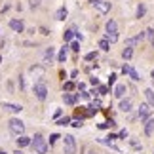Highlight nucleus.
Here are the masks:
<instances>
[{
	"mask_svg": "<svg viewBox=\"0 0 154 154\" xmlns=\"http://www.w3.org/2000/svg\"><path fill=\"white\" fill-rule=\"evenodd\" d=\"M31 146L36 154H48V141H46L40 133H36L31 141Z\"/></svg>",
	"mask_w": 154,
	"mask_h": 154,
	"instance_id": "nucleus-1",
	"label": "nucleus"
},
{
	"mask_svg": "<svg viewBox=\"0 0 154 154\" xmlns=\"http://www.w3.org/2000/svg\"><path fill=\"white\" fill-rule=\"evenodd\" d=\"M105 29H106V40H109L110 44H114L116 40H118V23L114 21V19H109L106 21V25H105Z\"/></svg>",
	"mask_w": 154,
	"mask_h": 154,
	"instance_id": "nucleus-2",
	"label": "nucleus"
},
{
	"mask_svg": "<svg viewBox=\"0 0 154 154\" xmlns=\"http://www.w3.org/2000/svg\"><path fill=\"white\" fill-rule=\"evenodd\" d=\"M8 128H10V131L15 135V137H19V135L25 133V124H23L19 118H11V120L8 122Z\"/></svg>",
	"mask_w": 154,
	"mask_h": 154,
	"instance_id": "nucleus-3",
	"label": "nucleus"
},
{
	"mask_svg": "<svg viewBox=\"0 0 154 154\" xmlns=\"http://www.w3.org/2000/svg\"><path fill=\"white\" fill-rule=\"evenodd\" d=\"M63 154H76V139L72 135L63 137Z\"/></svg>",
	"mask_w": 154,
	"mask_h": 154,
	"instance_id": "nucleus-4",
	"label": "nucleus"
},
{
	"mask_svg": "<svg viewBox=\"0 0 154 154\" xmlns=\"http://www.w3.org/2000/svg\"><path fill=\"white\" fill-rule=\"evenodd\" d=\"M32 91H34V95H36V99H40V101H44V99L48 97V88H46L44 82H36V84L32 86Z\"/></svg>",
	"mask_w": 154,
	"mask_h": 154,
	"instance_id": "nucleus-5",
	"label": "nucleus"
},
{
	"mask_svg": "<svg viewBox=\"0 0 154 154\" xmlns=\"http://www.w3.org/2000/svg\"><path fill=\"white\" fill-rule=\"evenodd\" d=\"M137 114H139V118H141V122H146V120L150 118V105H149V103H143V105L139 106Z\"/></svg>",
	"mask_w": 154,
	"mask_h": 154,
	"instance_id": "nucleus-6",
	"label": "nucleus"
},
{
	"mask_svg": "<svg viewBox=\"0 0 154 154\" xmlns=\"http://www.w3.org/2000/svg\"><path fill=\"white\" fill-rule=\"evenodd\" d=\"M122 72H124V74H128L129 78H133L135 82H137V80H141L139 72H137V70H135L133 67H129V65H124V67H122Z\"/></svg>",
	"mask_w": 154,
	"mask_h": 154,
	"instance_id": "nucleus-7",
	"label": "nucleus"
},
{
	"mask_svg": "<svg viewBox=\"0 0 154 154\" xmlns=\"http://www.w3.org/2000/svg\"><path fill=\"white\" fill-rule=\"evenodd\" d=\"M78 97H80V93H70V91L63 93V101H65V105H76V103H78Z\"/></svg>",
	"mask_w": 154,
	"mask_h": 154,
	"instance_id": "nucleus-8",
	"label": "nucleus"
},
{
	"mask_svg": "<svg viewBox=\"0 0 154 154\" xmlns=\"http://www.w3.org/2000/svg\"><path fill=\"white\" fill-rule=\"evenodd\" d=\"M2 109L8 110V112H14V114H19L23 110V106L21 105H14V103H2Z\"/></svg>",
	"mask_w": 154,
	"mask_h": 154,
	"instance_id": "nucleus-9",
	"label": "nucleus"
},
{
	"mask_svg": "<svg viewBox=\"0 0 154 154\" xmlns=\"http://www.w3.org/2000/svg\"><path fill=\"white\" fill-rule=\"evenodd\" d=\"M31 141H32V137H27V135H19V137L15 139V145H17V149H23V146H29V145H31Z\"/></svg>",
	"mask_w": 154,
	"mask_h": 154,
	"instance_id": "nucleus-10",
	"label": "nucleus"
},
{
	"mask_svg": "<svg viewBox=\"0 0 154 154\" xmlns=\"http://www.w3.org/2000/svg\"><path fill=\"white\" fill-rule=\"evenodd\" d=\"M10 29L15 31V32H23V31H25V25H23L21 19H11L10 21Z\"/></svg>",
	"mask_w": 154,
	"mask_h": 154,
	"instance_id": "nucleus-11",
	"label": "nucleus"
},
{
	"mask_svg": "<svg viewBox=\"0 0 154 154\" xmlns=\"http://www.w3.org/2000/svg\"><path fill=\"white\" fill-rule=\"evenodd\" d=\"M145 135L146 137H152L154 135V118H149L145 122Z\"/></svg>",
	"mask_w": 154,
	"mask_h": 154,
	"instance_id": "nucleus-12",
	"label": "nucleus"
},
{
	"mask_svg": "<svg viewBox=\"0 0 154 154\" xmlns=\"http://www.w3.org/2000/svg\"><path fill=\"white\" fill-rule=\"evenodd\" d=\"M95 8H97L99 14H109V11H110V2H109V0H101Z\"/></svg>",
	"mask_w": 154,
	"mask_h": 154,
	"instance_id": "nucleus-13",
	"label": "nucleus"
},
{
	"mask_svg": "<svg viewBox=\"0 0 154 154\" xmlns=\"http://www.w3.org/2000/svg\"><path fill=\"white\" fill-rule=\"evenodd\" d=\"M126 91H128V86H126V84H118V86L114 88V97H118V99H124V95H126Z\"/></svg>",
	"mask_w": 154,
	"mask_h": 154,
	"instance_id": "nucleus-14",
	"label": "nucleus"
},
{
	"mask_svg": "<svg viewBox=\"0 0 154 154\" xmlns=\"http://www.w3.org/2000/svg\"><path fill=\"white\" fill-rule=\"evenodd\" d=\"M131 106H133L131 99H122V101H120V110L122 112H129V110H131Z\"/></svg>",
	"mask_w": 154,
	"mask_h": 154,
	"instance_id": "nucleus-15",
	"label": "nucleus"
},
{
	"mask_svg": "<svg viewBox=\"0 0 154 154\" xmlns=\"http://www.w3.org/2000/svg\"><path fill=\"white\" fill-rule=\"evenodd\" d=\"M67 15H69V11H67V8H65V6H61V8L55 11V19H57V21L67 19Z\"/></svg>",
	"mask_w": 154,
	"mask_h": 154,
	"instance_id": "nucleus-16",
	"label": "nucleus"
},
{
	"mask_svg": "<svg viewBox=\"0 0 154 154\" xmlns=\"http://www.w3.org/2000/svg\"><path fill=\"white\" fill-rule=\"evenodd\" d=\"M74 34H76V29H69V31H65V32H63V40H65V44L70 42Z\"/></svg>",
	"mask_w": 154,
	"mask_h": 154,
	"instance_id": "nucleus-17",
	"label": "nucleus"
},
{
	"mask_svg": "<svg viewBox=\"0 0 154 154\" xmlns=\"http://www.w3.org/2000/svg\"><path fill=\"white\" fill-rule=\"evenodd\" d=\"M57 61H59V63H65V61H67V46H63V48L59 50V53H57Z\"/></svg>",
	"mask_w": 154,
	"mask_h": 154,
	"instance_id": "nucleus-18",
	"label": "nucleus"
},
{
	"mask_svg": "<svg viewBox=\"0 0 154 154\" xmlns=\"http://www.w3.org/2000/svg\"><path fill=\"white\" fill-rule=\"evenodd\" d=\"M53 53H55V50L53 48H48L46 50V53H44V63L48 65V63H51V59H53Z\"/></svg>",
	"mask_w": 154,
	"mask_h": 154,
	"instance_id": "nucleus-19",
	"label": "nucleus"
},
{
	"mask_svg": "<svg viewBox=\"0 0 154 154\" xmlns=\"http://www.w3.org/2000/svg\"><path fill=\"white\" fill-rule=\"evenodd\" d=\"M145 97H146V101H149L150 106H154V90H145Z\"/></svg>",
	"mask_w": 154,
	"mask_h": 154,
	"instance_id": "nucleus-20",
	"label": "nucleus"
},
{
	"mask_svg": "<svg viewBox=\"0 0 154 154\" xmlns=\"http://www.w3.org/2000/svg\"><path fill=\"white\" fill-rule=\"evenodd\" d=\"M122 57L126 59V61H129V59L133 57V48H124L122 50Z\"/></svg>",
	"mask_w": 154,
	"mask_h": 154,
	"instance_id": "nucleus-21",
	"label": "nucleus"
},
{
	"mask_svg": "<svg viewBox=\"0 0 154 154\" xmlns=\"http://www.w3.org/2000/svg\"><path fill=\"white\" fill-rule=\"evenodd\" d=\"M99 48H101L103 51H109L110 50V42L106 38H103V40H99Z\"/></svg>",
	"mask_w": 154,
	"mask_h": 154,
	"instance_id": "nucleus-22",
	"label": "nucleus"
},
{
	"mask_svg": "<svg viewBox=\"0 0 154 154\" xmlns=\"http://www.w3.org/2000/svg\"><path fill=\"white\" fill-rule=\"evenodd\" d=\"M139 44V38L135 36V38H128L126 40V48H135V46Z\"/></svg>",
	"mask_w": 154,
	"mask_h": 154,
	"instance_id": "nucleus-23",
	"label": "nucleus"
},
{
	"mask_svg": "<svg viewBox=\"0 0 154 154\" xmlns=\"http://www.w3.org/2000/svg\"><path fill=\"white\" fill-rule=\"evenodd\" d=\"M145 32H146V38H149V40H150V44L154 46V29H146V31H145Z\"/></svg>",
	"mask_w": 154,
	"mask_h": 154,
	"instance_id": "nucleus-24",
	"label": "nucleus"
},
{
	"mask_svg": "<svg viewBox=\"0 0 154 154\" xmlns=\"http://www.w3.org/2000/svg\"><path fill=\"white\" fill-rule=\"evenodd\" d=\"M57 124H59V126H69V124H70V116L59 118V120H57Z\"/></svg>",
	"mask_w": 154,
	"mask_h": 154,
	"instance_id": "nucleus-25",
	"label": "nucleus"
},
{
	"mask_svg": "<svg viewBox=\"0 0 154 154\" xmlns=\"http://www.w3.org/2000/svg\"><path fill=\"white\" fill-rule=\"evenodd\" d=\"M112 126H116V124L114 122H103V124H99V129H109V128H112Z\"/></svg>",
	"mask_w": 154,
	"mask_h": 154,
	"instance_id": "nucleus-26",
	"label": "nucleus"
},
{
	"mask_svg": "<svg viewBox=\"0 0 154 154\" xmlns=\"http://www.w3.org/2000/svg\"><path fill=\"white\" fill-rule=\"evenodd\" d=\"M145 11H146V8H145L143 4H139V6H137V17H139V19L145 15Z\"/></svg>",
	"mask_w": 154,
	"mask_h": 154,
	"instance_id": "nucleus-27",
	"label": "nucleus"
},
{
	"mask_svg": "<svg viewBox=\"0 0 154 154\" xmlns=\"http://www.w3.org/2000/svg\"><path fill=\"white\" fill-rule=\"evenodd\" d=\"M63 90L65 91H72L74 90V82H65V84H63Z\"/></svg>",
	"mask_w": 154,
	"mask_h": 154,
	"instance_id": "nucleus-28",
	"label": "nucleus"
},
{
	"mask_svg": "<svg viewBox=\"0 0 154 154\" xmlns=\"http://www.w3.org/2000/svg\"><path fill=\"white\" fill-rule=\"evenodd\" d=\"M93 59H97V51H90V53H86V61H93Z\"/></svg>",
	"mask_w": 154,
	"mask_h": 154,
	"instance_id": "nucleus-29",
	"label": "nucleus"
},
{
	"mask_svg": "<svg viewBox=\"0 0 154 154\" xmlns=\"http://www.w3.org/2000/svg\"><path fill=\"white\" fill-rule=\"evenodd\" d=\"M31 72L32 74H44V69L42 67H31Z\"/></svg>",
	"mask_w": 154,
	"mask_h": 154,
	"instance_id": "nucleus-30",
	"label": "nucleus"
},
{
	"mask_svg": "<svg viewBox=\"0 0 154 154\" xmlns=\"http://www.w3.org/2000/svg\"><path fill=\"white\" fill-rule=\"evenodd\" d=\"M70 126H74V128H82V126H84V120H82V118H76V120L70 124Z\"/></svg>",
	"mask_w": 154,
	"mask_h": 154,
	"instance_id": "nucleus-31",
	"label": "nucleus"
},
{
	"mask_svg": "<svg viewBox=\"0 0 154 154\" xmlns=\"http://www.w3.org/2000/svg\"><path fill=\"white\" fill-rule=\"evenodd\" d=\"M106 91H109L106 86H99V95H106Z\"/></svg>",
	"mask_w": 154,
	"mask_h": 154,
	"instance_id": "nucleus-32",
	"label": "nucleus"
},
{
	"mask_svg": "<svg viewBox=\"0 0 154 154\" xmlns=\"http://www.w3.org/2000/svg\"><path fill=\"white\" fill-rule=\"evenodd\" d=\"M118 139H128V129H122V131L118 133Z\"/></svg>",
	"mask_w": 154,
	"mask_h": 154,
	"instance_id": "nucleus-33",
	"label": "nucleus"
},
{
	"mask_svg": "<svg viewBox=\"0 0 154 154\" xmlns=\"http://www.w3.org/2000/svg\"><path fill=\"white\" fill-rule=\"evenodd\" d=\"M70 48H72V51H80V44L78 42H72V44H70Z\"/></svg>",
	"mask_w": 154,
	"mask_h": 154,
	"instance_id": "nucleus-34",
	"label": "nucleus"
},
{
	"mask_svg": "<svg viewBox=\"0 0 154 154\" xmlns=\"http://www.w3.org/2000/svg\"><path fill=\"white\" fill-rule=\"evenodd\" d=\"M114 82H116V74H110V76H109V86H112Z\"/></svg>",
	"mask_w": 154,
	"mask_h": 154,
	"instance_id": "nucleus-35",
	"label": "nucleus"
},
{
	"mask_svg": "<svg viewBox=\"0 0 154 154\" xmlns=\"http://www.w3.org/2000/svg\"><path fill=\"white\" fill-rule=\"evenodd\" d=\"M57 139H59V135H57V133H53V135H51V137H50V145H53V143H55V141H57Z\"/></svg>",
	"mask_w": 154,
	"mask_h": 154,
	"instance_id": "nucleus-36",
	"label": "nucleus"
},
{
	"mask_svg": "<svg viewBox=\"0 0 154 154\" xmlns=\"http://www.w3.org/2000/svg\"><path fill=\"white\" fill-rule=\"evenodd\" d=\"M76 88H78V90H80V91H86V84H82V82H80V84H78V86H76Z\"/></svg>",
	"mask_w": 154,
	"mask_h": 154,
	"instance_id": "nucleus-37",
	"label": "nucleus"
},
{
	"mask_svg": "<svg viewBox=\"0 0 154 154\" xmlns=\"http://www.w3.org/2000/svg\"><path fill=\"white\" fill-rule=\"evenodd\" d=\"M80 95H82V97H84V99H90V93H88V91H82V93H80Z\"/></svg>",
	"mask_w": 154,
	"mask_h": 154,
	"instance_id": "nucleus-38",
	"label": "nucleus"
},
{
	"mask_svg": "<svg viewBox=\"0 0 154 154\" xmlns=\"http://www.w3.org/2000/svg\"><path fill=\"white\" fill-rule=\"evenodd\" d=\"M106 139H110V141H116V139H118V135H112V133H110V135H109Z\"/></svg>",
	"mask_w": 154,
	"mask_h": 154,
	"instance_id": "nucleus-39",
	"label": "nucleus"
},
{
	"mask_svg": "<svg viewBox=\"0 0 154 154\" xmlns=\"http://www.w3.org/2000/svg\"><path fill=\"white\" fill-rule=\"evenodd\" d=\"M90 82H91V84H93V86H99V80H97V78H91Z\"/></svg>",
	"mask_w": 154,
	"mask_h": 154,
	"instance_id": "nucleus-40",
	"label": "nucleus"
},
{
	"mask_svg": "<svg viewBox=\"0 0 154 154\" xmlns=\"http://www.w3.org/2000/svg\"><path fill=\"white\" fill-rule=\"evenodd\" d=\"M90 2H91V6H97L99 2H101V0H90Z\"/></svg>",
	"mask_w": 154,
	"mask_h": 154,
	"instance_id": "nucleus-41",
	"label": "nucleus"
},
{
	"mask_svg": "<svg viewBox=\"0 0 154 154\" xmlns=\"http://www.w3.org/2000/svg\"><path fill=\"white\" fill-rule=\"evenodd\" d=\"M14 154H23V152H21V149H17V150H15Z\"/></svg>",
	"mask_w": 154,
	"mask_h": 154,
	"instance_id": "nucleus-42",
	"label": "nucleus"
},
{
	"mask_svg": "<svg viewBox=\"0 0 154 154\" xmlns=\"http://www.w3.org/2000/svg\"><path fill=\"white\" fill-rule=\"evenodd\" d=\"M36 4H38V2H36V0H32V6H36Z\"/></svg>",
	"mask_w": 154,
	"mask_h": 154,
	"instance_id": "nucleus-43",
	"label": "nucleus"
},
{
	"mask_svg": "<svg viewBox=\"0 0 154 154\" xmlns=\"http://www.w3.org/2000/svg\"><path fill=\"white\" fill-rule=\"evenodd\" d=\"M150 76H152V80H154V70H152V72H150Z\"/></svg>",
	"mask_w": 154,
	"mask_h": 154,
	"instance_id": "nucleus-44",
	"label": "nucleus"
},
{
	"mask_svg": "<svg viewBox=\"0 0 154 154\" xmlns=\"http://www.w3.org/2000/svg\"><path fill=\"white\" fill-rule=\"evenodd\" d=\"M0 154H6V152H4V150H0Z\"/></svg>",
	"mask_w": 154,
	"mask_h": 154,
	"instance_id": "nucleus-45",
	"label": "nucleus"
}]
</instances>
